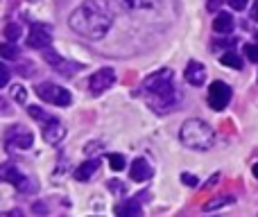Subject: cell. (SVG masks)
<instances>
[{
	"label": "cell",
	"mask_w": 258,
	"mask_h": 217,
	"mask_svg": "<svg viewBox=\"0 0 258 217\" xmlns=\"http://www.w3.org/2000/svg\"><path fill=\"white\" fill-rule=\"evenodd\" d=\"M71 27L84 39H102L109 30H111V9H109L107 0H86L82 3L75 12L71 14Z\"/></svg>",
	"instance_id": "cell-1"
},
{
	"label": "cell",
	"mask_w": 258,
	"mask_h": 217,
	"mask_svg": "<svg viewBox=\"0 0 258 217\" xmlns=\"http://www.w3.org/2000/svg\"><path fill=\"white\" fill-rule=\"evenodd\" d=\"M143 89H145V95H147V104L156 113L172 111V107L177 104V95H174V89H172V73L168 68L147 77Z\"/></svg>",
	"instance_id": "cell-2"
},
{
	"label": "cell",
	"mask_w": 258,
	"mask_h": 217,
	"mask_svg": "<svg viewBox=\"0 0 258 217\" xmlns=\"http://www.w3.org/2000/svg\"><path fill=\"white\" fill-rule=\"evenodd\" d=\"M179 138H181V142L186 147H190V150H211L215 142V131L204 120L190 118L183 122L181 131H179Z\"/></svg>",
	"instance_id": "cell-3"
},
{
	"label": "cell",
	"mask_w": 258,
	"mask_h": 217,
	"mask_svg": "<svg viewBox=\"0 0 258 217\" xmlns=\"http://www.w3.org/2000/svg\"><path fill=\"white\" fill-rule=\"evenodd\" d=\"M36 95L41 100H45L48 104H54V107H68L73 102L71 93H68L63 86L57 84H50V82H43V84L36 86Z\"/></svg>",
	"instance_id": "cell-4"
},
{
	"label": "cell",
	"mask_w": 258,
	"mask_h": 217,
	"mask_svg": "<svg viewBox=\"0 0 258 217\" xmlns=\"http://www.w3.org/2000/svg\"><path fill=\"white\" fill-rule=\"evenodd\" d=\"M231 102V86L224 82H213L209 86V107L215 111L227 109V104Z\"/></svg>",
	"instance_id": "cell-5"
},
{
	"label": "cell",
	"mask_w": 258,
	"mask_h": 217,
	"mask_svg": "<svg viewBox=\"0 0 258 217\" xmlns=\"http://www.w3.org/2000/svg\"><path fill=\"white\" fill-rule=\"evenodd\" d=\"M113 82H116V73H113L111 68H102V70L91 75L89 89L93 95H100V93H104V91H109V86H113Z\"/></svg>",
	"instance_id": "cell-6"
},
{
	"label": "cell",
	"mask_w": 258,
	"mask_h": 217,
	"mask_svg": "<svg viewBox=\"0 0 258 217\" xmlns=\"http://www.w3.org/2000/svg\"><path fill=\"white\" fill-rule=\"evenodd\" d=\"M52 43V36H50V27L45 25H32L30 36H27V45L32 50H48Z\"/></svg>",
	"instance_id": "cell-7"
},
{
	"label": "cell",
	"mask_w": 258,
	"mask_h": 217,
	"mask_svg": "<svg viewBox=\"0 0 258 217\" xmlns=\"http://www.w3.org/2000/svg\"><path fill=\"white\" fill-rule=\"evenodd\" d=\"M5 142H7L9 147H21V150H27V147H32L34 138H32V133L25 131L23 127H12L7 133H5Z\"/></svg>",
	"instance_id": "cell-8"
},
{
	"label": "cell",
	"mask_w": 258,
	"mask_h": 217,
	"mask_svg": "<svg viewBox=\"0 0 258 217\" xmlns=\"http://www.w3.org/2000/svg\"><path fill=\"white\" fill-rule=\"evenodd\" d=\"M45 61H48L50 66L57 68L63 77H73V75H75V70H80V63L66 61V59H61L57 52H52V50H45Z\"/></svg>",
	"instance_id": "cell-9"
},
{
	"label": "cell",
	"mask_w": 258,
	"mask_h": 217,
	"mask_svg": "<svg viewBox=\"0 0 258 217\" xmlns=\"http://www.w3.org/2000/svg\"><path fill=\"white\" fill-rule=\"evenodd\" d=\"M129 177H132V181H147V179L152 177V165L147 159H136L132 165H129Z\"/></svg>",
	"instance_id": "cell-10"
},
{
	"label": "cell",
	"mask_w": 258,
	"mask_h": 217,
	"mask_svg": "<svg viewBox=\"0 0 258 217\" xmlns=\"http://www.w3.org/2000/svg\"><path fill=\"white\" fill-rule=\"evenodd\" d=\"M183 77H186V82L190 86H202L206 82V68L202 66L200 61H190L186 66V73H183Z\"/></svg>",
	"instance_id": "cell-11"
},
{
	"label": "cell",
	"mask_w": 258,
	"mask_h": 217,
	"mask_svg": "<svg viewBox=\"0 0 258 217\" xmlns=\"http://www.w3.org/2000/svg\"><path fill=\"white\" fill-rule=\"evenodd\" d=\"M63 136H66V129L61 127V122H59L57 118L50 120V122H43V138L50 145H57Z\"/></svg>",
	"instance_id": "cell-12"
},
{
	"label": "cell",
	"mask_w": 258,
	"mask_h": 217,
	"mask_svg": "<svg viewBox=\"0 0 258 217\" xmlns=\"http://www.w3.org/2000/svg\"><path fill=\"white\" fill-rule=\"evenodd\" d=\"M3 177H5V181H9L12 186L21 188V190H32V186L27 183V179L23 177V174L18 172V168H14V165H5V168H3Z\"/></svg>",
	"instance_id": "cell-13"
},
{
	"label": "cell",
	"mask_w": 258,
	"mask_h": 217,
	"mask_svg": "<svg viewBox=\"0 0 258 217\" xmlns=\"http://www.w3.org/2000/svg\"><path fill=\"white\" fill-rule=\"evenodd\" d=\"M143 197H147V192H141L136 199H129L127 204L118 206L116 213L118 215H127V217H141V201H143Z\"/></svg>",
	"instance_id": "cell-14"
},
{
	"label": "cell",
	"mask_w": 258,
	"mask_h": 217,
	"mask_svg": "<svg viewBox=\"0 0 258 217\" xmlns=\"http://www.w3.org/2000/svg\"><path fill=\"white\" fill-rule=\"evenodd\" d=\"M98 168H100V163L95 159L84 161V163H82L80 168L75 170V179H77V181H89V179L93 177L95 172H98Z\"/></svg>",
	"instance_id": "cell-15"
},
{
	"label": "cell",
	"mask_w": 258,
	"mask_h": 217,
	"mask_svg": "<svg viewBox=\"0 0 258 217\" xmlns=\"http://www.w3.org/2000/svg\"><path fill=\"white\" fill-rule=\"evenodd\" d=\"M163 0H118L122 9H156Z\"/></svg>",
	"instance_id": "cell-16"
},
{
	"label": "cell",
	"mask_w": 258,
	"mask_h": 217,
	"mask_svg": "<svg viewBox=\"0 0 258 217\" xmlns=\"http://www.w3.org/2000/svg\"><path fill=\"white\" fill-rule=\"evenodd\" d=\"M213 30L215 32H220V34H229V32L233 30V18H231V14H218L215 16V21H213Z\"/></svg>",
	"instance_id": "cell-17"
},
{
	"label": "cell",
	"mask_w": 258,
	"mask_h": 217,
	"mask_svg": "<svg viewBox=\"0 0 258 217\" xmlns=\"http://www.w3.org/2000/svg\"><path fill=\"white\" fill-rule=\"evenodd\" d=\"M21 34H23V30L18 23H9V25H5V30H3L5 41H9V43H16V41L21 39Z\"/></svg>",
	"instance_id": "cell-18"
},
{
	"label": "cell",
	"mask_w": 258,
	"mask_h": 217,
	"mask_svg": "<svg viewBox=\"0 0 258 217\" xmlns=\"http://www.w3.org/2000/svg\"><path fill=\"white\" fill-rule=\"evenodd\" d=\"M220 61L224 63V66H229V68H233V70H240L242 68V59L238 57L233 50H229V52H224L222 57H220Z\"/></svg>",
	"instance_id": "cell-19"
},
{
	"label": "cell",
	"mask_w": 258,
	"mask_h": 217,
	"mask_svg": "<svg viewBox=\"0 0 258 217\" xmlns=\"http://www.w3.org/2000/svg\"><path fill=\"white\" fill-rule=\"evenodd\" d=\"M233 201H236V197H231V195H227V197H220V199H211V201H206V204H204V210H215V208H222V206L233 204Z\"/></svg>",
	"instance_id": "cell-20"
},
{
	"label": "cell",
	"mask_w": 258,
	"mask_h": 217,
	"mask_svg": "<svg viewBox=\"0 0 258 217\" xmlns=\"http://www.w3.org/2000/svg\"><path fill=\"white\" fill-rule=\"evenodd\" d=\"M0 54H3V59H16L18 57V48L14 43H9V41H5V43L0 45Z\"/></svg>",
	"instance_id": "cell-21"
},
{
	"label": "cell",
	"mask_w": 258,
	"mask_h": 217,
	"mask_svg": "<svg viewBox=\"0 0 258 217\" xmlns=\"http://www.w3.org/2000/svg\"><path fill=\"white\" fill-rule=\"evenodd\" d=\"M125 156L122 154H109V165H111L116 172H120V170H125Z\"/></svg>",
	"instance_id": "cell-22"
},
{
	"label": "cell",
	"mask_w": 258,
	"mask_h": 217,
	"mask_svg": "<svg viewBox=\"0 0 258 217\" xmlns=\"http://www.w3.org/2000/svg\"><path fill=\"white\" fill-rule=\"evenodd\" d=\"M27 111H30V115H32V118L41 120V122H50V120H54V115L45 113V111H41L39 107H30V109H27Z\"/></svg>",
	"instance_id": "cell-23"
},
{
	"label": "cell",
	"mask_w": 258,
	"mask_h": 217,
	"mask_svg": "<svg viewBox=\"0 0 258 217\" xmlns=\"http://www.w3.org/2000/svg\"><path fill=\"white\" fill-rule=\"evenodd\" d=\"M245 54H247V59H249V61L258 63V43H247L245 45Z\"/></svg>",
	"instance_id": "cell-24"
},
{
	"label": "cell",
	"mask_w": 258,
	"mask_h": 217,
	"mask_svg": "<svg viewBox=\"0 0 258 217\" xmlns=\"http://www.w3.org/2000/svg\"><path fill=\"white\" fill-rule=\"evenodd\" d=\"M7 84H9V68L3 63V66H0V86L7 89Z\"/></svg>",
	"instance_id": "cell-25"
},
{
	"label": "cell",
	"mask_w": 258,
	"mask_h": 217,
	"mask_svg": "<svg viewBox=\"0 0 258 217\" xmlns=\"http://www.w3.org/2000/svg\"><path fill=\"white\" fill-rule=\"evenodd\" d=\"M12 95H14V100H16V102H25V98H27V93H25V89H23V86H16V89L12 91Z\"/></svg>",
	"instance_id": "cell-26"
},
{
	"label": "cell",
	"mask_w": 258,
	"mask_h": 217,
	"mask_svg": "<svg viewBox=\"0 0 258 217\" xmlns=\"http://www.w3.org/2000/svg\"><path fill=\"white\" fill-rule=\"evenodd\" d=\"M236 43H238L236 36H233V39H220V41H218L220 48H236Z\"/></svg>",
	"instance_id": "cell-27"
},
{
	"label": "cell",
	"mask_w": 258,
	"mask_h": 217,
	"mask_svg": "<svg viewBox=\"0 0 258 217\" xmlns=\"http://www.w3.org/2000/svg\"><path fill=\"white\" fill-rule=\"evenodd\" d=\"M181 181L186 183V186H197V181H200V179L192 177V174H188V172H183L181 174Z\"/></svg>",
	"instance_id": "cell-28"
},
{
	"label": "cell",
	"mask_w": 258,
	"mask_h": 217,
	"mask_svg": "<svg viewBox=\"0 0 258 217\" xmlns=\"http://www.w3.org/2000/svg\"><path fill=\"white\" fill-rule=\"evenodd\" d=\"M229 5H231L236 12H242V9L247 7V0H229Z\"/></svg>",
	"instance_id": "cell-29"
},
{
	"label": "cell",
	"mask_w": 258,
	"mask_h": 217,
	"mask_svg": "<svg viewBox=\"0 0 258 217\" xmlns=\"http://www.w3.org/2000/svg\"><path fill=\"white\" fill-rule=\"evenodd\" d=\"M251 18H254V21L258 23V3L254 5V9H251Z\"/></svg>",
	"instance_id": "cell-30"
},
{
	"label": "cell",
	"mask_w": 258,
	"mask_h": 217,
	"mask_svg": "<svg viewBox=\"0 0 258 217\" xmlns=\"http://www.w3.org/2000/svg\"><path fill=\"white\" fill-rule=\"evenodd\" d=\"M254 177L258 179V163H254Z\"/></svg>",
	"instance_id": "cell-31"
}]
</instances>
